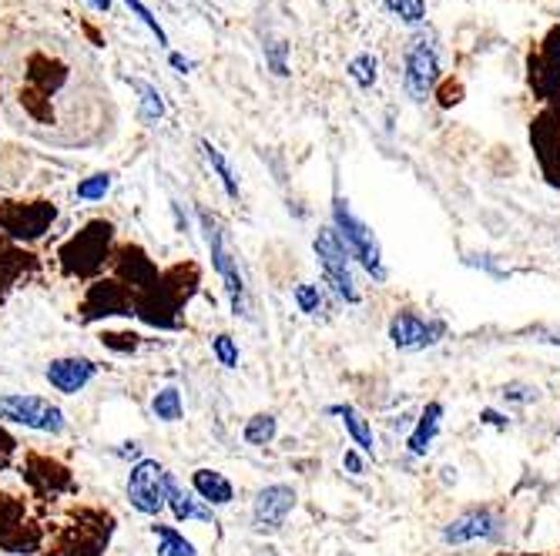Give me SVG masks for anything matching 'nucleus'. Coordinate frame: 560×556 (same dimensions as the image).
Masks as SVG:
<instances>
[{"mask_svg":"<svg viewBox=\"0 0 560 556\" xmlns=\"http://www.w3.org/2000/svg\"><path fill=\"white\" fill-rule=\"evenodd\" d=\"M201 288V269L195 262H178L162 269V275L135 295V316L151 329H182V312Z\"/></svg>","mask_w":560,"mask_h":556,"instance_id":"f257e3e1","label":"nucleus"},{"mask_svg":"<svg viewBox=\"0 0 560 556\" xmlns=\"http://www.w3.org/2000/svg\"><path fill=\"white\" fill-rule=\"evenodd\" d=\"M115 259V222L94 218L68 241L58 245V269L71 282H94L112 269Z\"/></svg>","mask_w":560,"mask_h":556,"instance_id":"f03ea898","label":"nucleus"},{"mask_svg":"<svg viewBox=\"0 0 560 556\" xmlns=\"http://www.w3.org/2000/svg\"><path fill=\"white\" fill-rule=\"evenodd\" d=\"M115 536V517L97 507H78L47 536L44 556H105Z\"/></svg>","mask_w":560,"mask_h":556,"instance_id":"7ed1b4c3","label":"nucleus"},{"mask_svg":"<svg viewBox=\"0 0 560 556\" xmlns=\"http://www.w3.org/2000/svg\"><path fill=\"white\" fill-rule=\"evenodd\" d=\"M332 232L342 241V248L349 251V259L360 265L373 282H386V262H383V245L376 238V232L352 212V205L346 198L332 201Z\"/></svg>","mask_w":560,"mask_h":556,"instance_id":"20e7f679","label":"nucleus"},{"mask_svg":"<svg viewBox=\"0 0 560 556\" xmlns=\"http://www.w3.org/2000/svg\"><path fill=\"white\" fill-rule=\"evenodd\" d=\"M198 222H201V232H206V245H209V256H212V269L215 275L222 279L225 285V295H229V306H232V316L238 319H248L252 309H248V285H245V275L238 269V259L235 251L229 248V232L222 225V218L209 209L198 212Z\"/></svg>","mask_w":560,"mask_h":556,"instance_id":"39448f33","label":"nucleus"},{"mask_svg":"<svg viewBox=\"0 0 560 556\" xmlns=\"http://www.w3.org/2000/svg\"><path fill=\"white\" fill-rule=\"evenodd\" d=\"M443 78L440 68V40L433 31H417L410 34L402 47V87L410 94L413 105H427V100L436 94Z\"/></svg>","mask_w":560,"mask_h":556,"instance_id":"423d86ee","label":"nucleus"},{"mask_svg":"<svg viewBox=\"0 0 560 556\" xmlns=\"http://www.w3.org/2000/svg\"><path fill=\"white\" fill-rule=\"evenodd\" d=\"M58 222L55 201H0V251L11 245H31L50 232Z\"/></svg>","mask_w":560,"mask_h":556,"instance_id":"0eeeda50","label":"nucleus"},{"mask_svg":"<svg viewBox=\"0 0 560 556\" xmlns=\"http://www.w3.org/2000/svg\"><path fill=\"white\" fill-rule=\"evenodd\" d=\"M313 251H316V262L323 272V282L346 301V306H360L363 292L355 285V272H352V259L349 251L342 248V241L336 238L332 225L319 228V235L313 238Z\"/></svg>","mask_w":560,"mask_h":556,"instance_id":"6e6552de","label":"nucleus"},{"mask_svg":"<svg viewBox=\"0 0 560 556\" xmlns=\"http://www.w3.org/2000/svg\"><path fill=\"white\" fill-rule=\"evenodd\" d=\"M18 470H21V480L31 489V496L40 499V502H50V499H61V496H74L78 493L74 473L61 460L47 457V452L27 449L24 457H21V463H18Z\"/></svg>","mask_w":560,"mask_h":556,"instance_id":"1a4fd4ad","label":"nucleus"},{"mask_svg":"<svg viewBox=\"0 0 560 556\" xmlns=\"http://www.w3.org/2000/svg\"><path fill=\"white\" fill-rule=\"evenodd\" d=\"M527 84L544 108H560V24H553L527 55Z\"/></svg>","mask_w":560,"mask_h":556,"instance_id":"9d476101","label":"nucleus"},{"mask_svg":"<svg viewBox=\"0 0 560 556\" xmlns=\"http://www.w3.org/2000/svg\"><path fill=\"white\" fill-rule=\"evenodd\" d=\"M0 423H14V426L34 429V433H50V436L65 433V426H68L65 410L58 402H50L44 395H24V392L0 395Z\"/></svg>","mask_w":560,"mask_h":556,"instance_id":"9b49d317","label":"nucleus"},{"mask_svg":"<svg viewBox=\"0 0 560 556\" xmlns=\"http://www.w3.org/2000/svg\"><path fill=\"white\" fill-rule=\"evenodd\" d=\"M450 326L436 316H427L423 309H413V306H402L393 312L389 319V342L393 348L399 352H423V348H433L446 339Z\"/></svg>","mask_w":560,"mask_h":556,"instance_id":"f8f14e48","label":"nucleus"},{"mask_svg":"<svg viewBox=\"0 0 560 556\" xmlns=\"http://www.w3.org/2000/svg\"><path fill=\"white\" fill-rule=\"evenodd\" d=\"M115 316H135V292L121 285L115 275H101L88 282L84 298L78 306L81 322H101V319H115Z\"/></svg>","mask_w":560,"mask_h":556,"instance_id":"ddd939ff","label":"nucleus"},{"mask_svg":"<svg viewBox=\"0 0 560 556\" xmlns=\"http://www.w3.org/2000/svg\"><path fill=\"white\" fill-rule=\"evenodd\" d=\"M128 499L144 517L168 510V470L159 460H138L128 473Z\"/></svg>","mask_w":560,"mask_h":556,"instance_id":"4468645a","label":"nucleus"},{"mask_svg":"<svg viewBox=\"0 0 560 556\" xmlns=\"http://www.w3.org/2000/svg\"><path fill=\"white\" fill-rule=\"evenodd\" d=\"M530 144L544 178L560 188V108L537 111V118L530 121Z\"/></svg>","mask_w":560,"mask_h":556,"instance_id":"2eb2a0df","label":"nucleus"},{"mask_svg":"<svg viewBox=\"0 0 560 556\" xmlns=\"http://www.w3.org/2000/svg\"><path fill=\"white\" fill-rule=\"evenodd\" d=\"M295 489L289 483H269L266 489L256 493V502H252V527L256 533H279L289 520V513L295 510Z\"/></svg>","mask_w":560,"mask_h":556,"instance_id":"dca6fc26","label":"nucleus"},{"mask_svg":"<svg viewBox=\"0 0 560 556\" xmlns=\"http://www.w3.org/2000/svg\"><path fill=\"white\" fill-rule=\"evenodd\" d=\"M503 517L493 513L490 507H474L467 513H460L456 520H450L443 527V543L446 546H467L477 540H500L503 536Z\"/></svg>","mask_w":560,"mask_h":556,"instance_id":"f3484780","label":"nucleus"},{"mask_svg":"<svg viewBox=\"0 0 560 556\" xmlns=\"http://www.w3.org/2000/svg\"><path fill=\"white\" fill-rule=\"evenodd\" d=\"M112 275L138 295V292H144L151 282H155V279L162 275V269L155 265V259H151L141 245L128 241V245H118V248H115Z\"/></svg>","mask_w":560,"mask_h":556,"instance_id":"a211bd4d","label":"nucleus"},{"mask_svg":"<svg viewBox=\"0 0 560 556\" xmlns=\"http://www.w3.org/2000/svg\"><path fill=\"white\" fill-rule=\"evenodd\" d=\"M37 269H40L37 256L27 248H21V245H11V248L0 251V306L11 298L14 288L31 282L37 275Z\"/></svg>","mask_w":560,"mask_h":556,"instance_id":"6ab92c4d","label":"nucleus"},{"mask_svg":"<svg viewBox=\"0 0 560 556\" xmlns=\"http://www.w3.org/2000/svg\"><path fill=\"white\" fill-rule=\"evenodd\" d=\"M44 376H47L50 389H58L65 395H78L97 376V363H91L84 356H65V359L47 363V372Z\"/></svg>","mask_w":560,"mask_h":556,"instance_id":"aec40b11","label":"nucleus"},{"mask_svg":"<svg viewBox=\"0 0 560 556\" xmlns=\"http://www.w3.org/2000/svg\"><path fill=\"white\" fill-rule=\"evenodd\" d=\"M191 493L206 502L209 510H215V507H229V502L235 499V486L229 483V476L225 473H219V470H195L191 473Z\"/></svg>","mask_w":560,"mask_h":556,"instance_id":"412c9836","label":"nucleus"},{"mask_svg":"<svg viewBox=\"0 0 560 556\" xmlns=\"http://www.w3.org/2000/svg\"><path fill=\"white\" fill-rule=\"evenodd\" d=\"M443 402H427V410L420 413V419H417V426H413V433H410V439H406V452L410 457H427V452L433 449V439L440 436V429H443Z\"/></svg>","mask_w":560,"mask_h":556,"instance_id":"4be33fe9","label":"nucleus"},{"mask_svg":"<svg viewBox=\"0 0 560 556\" xmlns=\"http://www.w3.org/2000/svg\"><path fill=\"white\" fill-rule=\"evenodd\" d=\"M326 413H329V416H339V423H342V426H346V433L352 436L355 449H360L363 457H373V460H376V436H373L370 419H366L360 410L349 406V402H339V406H329Z\"/></svg>","mask_w":560,"mask_h":556,"instance_id":"5701e85b","label":"nucleus"},{"mask_svg":"<svg viewBox=\"0 0 560 556\" xmlns=\"http://www.w3.org/2000/svg\"><path fill=\"white\" fill-rule=\"evenodd\" d=\"M168 510H172L175 523H188V520L209 523L212 520V510L201 507V499H195L191 493H185L182 483L175 480V473H168Z\"/></svg>","mask_w":560,"mask_h":556,"instance_id":"b1692460","label":"nucleus"},{"mask_svg":"<svg viewBox=\"0 0 560 556\" xmlns=\"http://www.w3.org/2000/svg\"><path fill=\"white\" fill-rule=\"evenodd\" d=\"M27 68H31V71H27V87L37 91V94H44V97H50V94H55V91L65 84V68H61L58 61L44 58V55L31 58Z\"/></svg>","mask_w":560,"mask_h":556,"instance_id":"393cba45","label":"nucleus"},{"mask_svg":"<svg viewBox=\"0 0 560 556\" xmlns=\"http://www.w3.org/2000/svg\"><path fill=\"white\" fill-rule=\"evenodd\" d=\"M201 151H206V158H209V165H212V171L219 175V181H222V188H225V194H229L232 201H238V194H242V188H238V178H235V171H232V165H229V158L222 155V147H219V144H212V141H201Z\"/></svg>","mask_w":560,"mask_h":556,"instance_id":"a878e982","label":"nucleus"},{"mask_svg":"<svg viewBox=\"0 0 560 556\" xmlns=\"http://www.w3.org/2000/svg\"><path fill=\"white\" fill-rule=\"evenodd\" d=\"M21 523H27V502L14 493L0 489V540L11 536Z\"/></svg>","mask_w":560,"mask_h":556,"instance_id":"bb28decb","label":"nucleus"},{"mask_svg":"<svg viewBox=\"0 0 560 556\" xmlns=\"http://www.w3.org/2000/svg\"><path fill=\"white\" fill-rule=\"evenodd\" d=\"M151 533L159 536V556H198L195 543L185 540V533H178L175 527L155 523V527H151Z\"/></svg>","mask_w":560,"mask_h":556,"instance_id":"cd10ccee","label":"nucleus"},{"mask_svg":"<svg viewBox=\"0 0 560 556\" xmlns=\"http://www.w3.org/2000/svg\"><path fill=\"white\" fill-rule=\"evenodd\" d=\"M276 436H279V419L272 413H256L242 429V439L248 446H269Z\"/></svg>","mask_w":560,"mask_h":556,"instance_id":"c85d7f7f","label":"nucleus"},{"mask_svg":"<svg viewBox=\"0 0 560 556\" xmlns=\"http://www.w3.org/2000/svg\"><path fill=\"white\" fill-rule=\"evenodd\" d=\"M151 413H155L162 423H178L185 416V402H182V392L175 386H165L155 392V399H151Z\"/></svg>","mask_w":560,"mask_h":556,"instance_id":"c756f323","label":"nucleus"},{"mask_svg":"<svg viewBox=\"0 0 560 556\" xmlns=\"http://www.w3.org/2000/svg\"><path fill=\"white\" fill-rule=\"evenodd\" d=\"M349 78L360 84L363 91H370L376 81H380V58L376 55H370V50H363V55H355L352 61H349Z\"/></svg>","mask_w":560,"mask_h":556,"instance_id":"7c9ffc66","label":"nucleus"},{"mask_svg":"<svg viewBox=\"0 0 560 556\" xmlns=\"http://www.w3.org/2000/svg\"><path fill=\"white\" fill-rule=\"evenodd\" d=\"M131 87L141 94V118H144L148 125L162 121V115H165V100H162L159 87H151L148 81H138V78H131Z\"/></svg>","mask_w":560,"mask_h":556,"instance_id":"2f4dec72","label":"nucleus"},{"mask_svg":"<svg viewBox=\"0 0 560 556\" xmlns=\"http://www.w3.org/2000/svg\"><path fill=\"white\" fill-rule=\"evenodd\" d=\"M383 8L410 27H420L427 21V0H383Z\"/></svg>","mask_w":560,"mask_h":556,"instance_id":"473e14b6","label":"nucleus"},{"mask_svg":"<svg viewBox=\"0 0 560 556\" xmlns=\"http://www.w3.org/2000/svg\"><path fill=\"white\" fill-rule=\"evenodd\" d=\"M292 298H295V306L302 316H319V309L326 306V292L313 282H299L292 288Z\"/></svg>","mask_w":560,"mask_h":556,"instance_id":"72a5a7b5","label":"nucleus"},{"mask_svg":"<svg viewBox=\"0 0 560 556\" xmlns=\"http://www.w3.org/2000/svg\"><path fill=\"white\" fill-rule=\"evenodd\" d=\"M97 339H101V345H105L108 352H115V356H131V352L141 348V335L138 332H112V329H105Z\"/></svg>","mask_w":560,"mask_h":556,"instance_id":"f704fd0d","label":"nucleus"},{"mask_svg":"<svg viewBox=\"0 0 560 556\" xmlns=\"http://www.w3.org/2000/svg\"><path fill=\"white\" fill-rule=\"evenodd\" d=\"M266 64L276 78H289V44L285 40H266Z\"/></svg>","mask_w":560,"mask_h":556,"instance_id":"c9c22d12","label":"nucleus"},{"mask_svg":"<svg viewBox=\"0 0 560 556\" xmlns=\"http://www.w3.org/2000/svg\"><path fill=\"white\" fill-rule=\"evenodd\" d=\"M212 352H215V359L225 366V369H238V345L229 332H219L212 339Z\"/></svg>","mask_w":560,"mask_h":556,"instance_id":"e433bc0d","label":"nucleus"},{"mask_svg":"<svg viewBox=\"0 0 560 556\" xmlns=\"http://www.w3.org/2000/svg\"><path fill=\"white\" fill-rule=\"evenodd\" d=\"M108 188H112V175H91L78 185V198L81 201H101L108 194Z\"/></svg>","mask_w":560,"mask_h":556,"instance_id":"4c0bfd02","label":"nucleus"},{"mask_svg":"<svg viewBox=\"0 0 560 556\" xmlns=\"http://www.w3.org/2000/svg\"><path fill=\"white\" fill-rule=\"evenodd\" d=\"M500 395H503L506 402H517V406H527V402H537V399H540L537 386H527V382H506V386L500 389Z\"/></svg>","mask_w":560,"mask_h":556,"instance_id":"58836bf2","label":"nucleus"},{"mask_svg":"<svg viewBox=\"0 0 560 556\" xmlns=\"http://www.w3.org/2000/svg\"><path fill=\"white\" fill-rule=\"evenodd\" d=\"M125 4H128V8L135 11V17H138V21H141V24H144V27H148L151 34L159 37V44H168V34H165V27L159 24V17H155V14H151V11H148V8L141 4V0H125Z\"/></svg>","mask_w":560,"mask_h":556,"instance_id":"ea45409f","label":"nucleus"},{"mask_svg":"<svg viewBox=\"0 0 560 556\" xmlns=\"http://www.w3.org/2000/svg\"><path fill=\"white\" fill-rule=\"evenodd\" d=\"M18 439L0 426V470H8V466H14V457H18Z\"/></svg>","mask_w":560,"mask_h":556,"instance_id":"a19ab883","label":"nucleus"},{"mask_svg":"<svg viewBox=\"0 0 560 556\" xmlns=\"http://www.w3.org/2000/svg\"><path fill=\"white\" fill-rule=\"evenodd\" d=\"M436 94H440L443 108H453V105H460V100H464V84L460 81H446L443 87H436Z\"/></svg>","mask_w":560,"mask_h":556,"instance_id":"79ce46f5","label":"nucleus"},{"mask_svg":"<svg viewBox=\"0 0 560 556\" xmlns=\"http://www.w3.org/2000/svg\"><path fill=\"white\" fill-rule=\"evenodd\" d=\"M342 470H346L349 476H366V466H363L360 449H346V457H342Z\"/></svg>","mask_w":560,"mask_h":556,"instance_id":"37998d69","label":"nucleus"},{"mask_svg":"<svg viewBox=\"0 0 560 556\" xmlns=\"http://www.w3.org/2000/svg\"><path fill=\"white\" fill-rule=\"evenodd\" d=\"M480 423L483 426H493V429H506V426H511V419H506L503 413H497V410H480Z\"/></svg>","mask_w":560,"mask_h":556,"instance_id":"c03bdc74","label":"nucleus"},{"mask_svg":"<svg viewBox=\"0 0 560 556\" xmlns=\"http://www.w3.org/2000/svg\"><path fill=\"white\" fill-rule=\"evenodd\" d=\"M172 68H178V74H188V68H191V61H185L182 55H172Z\"/></svg>","mask_w":560,"mask_h":556,"instance_id":"a18cd8bd","label":"nucleus"},{"mask_svg":"<svg viewBox=\"0 0 560 556\" xmlns=\"http://www.w3.org/2000/svg\"><path fill=\"white\" fill-rule=\"evenodd\" d=\"M94 11H112V0H88Z\"/></svg>","mask_w":560,"mask_h":556,"instance_id":"49530a36","label":"nucleus"},{"mask_svg":"<svg viewBox=\"0 0 560 556\" xmlns=\"http://www.w3.org/2000/svg\"><path fill=\"white\" fill-rule=\"evenodd\" d=\"M497 556H534V553H497Z\"/></svg>","mask_w":560,"mask_h":556,"instance_id":"de8ad7c7","label":"nucleus"},{"mask_svg":"<svg viewBox=\"0 0 560 556\" xmlns=\"http://www.w3.org/2000/svg\"><path fill=\"white\" fill-rule=\"evenodd\" d=\"M269 556H279V553H269Z\"/></svg>","mask_w":560,"mask_h":556,"instance_id":"09e8293b","label":"nucleus"}]
</instances>
